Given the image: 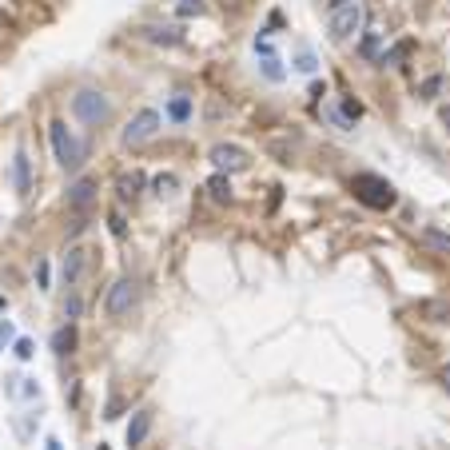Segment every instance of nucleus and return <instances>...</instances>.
Masks as SVG:
<instances>
[{
    "mask_svg": "<svg viewBox=\"0 0 450 450\" xmlns=\"http://www.w3.org/2000/svg\"><path fill=\"white\" fill-rule=\"evenodd\" d=\"M363 25H366V4L363 0H335L331 4V20H327V28H331V40H351L355 32H363Z\"/></svg>",
    "mask_w": 450,
    "mask_h": 450,
    "instance_id": "2",
    "label": "nucleus"
},
{
    "mask_svg": "<svg viewBox=\"0 0 450 450\" xmlns=\"http://www.w3.org/2000/svg\"><path fill=\"white\" fill-rule=\"evenodd\" d=\"M442 84H446L442 76H426L423 84H418V100H435L438 92H442Z\"/></svg>",
    "mask_w": 450,
    "mask_h": 450,
    "instance_id": "22",
    "label": "nucleus"
},
{
    "mask_svg": "<svg viewBox=\"0 0 450 450\" xmlns=\"http://www.w3.org/2000/svg\"><path fill=\"white\" fill-rule=\"evenodd\" d=\"M168 116H171V120H187V116H192V100H187V96H176V100H171V104H168Z\"/></svg>",
    "mask_w": 450,
    "mask_h": 450,
    "instance_id": "21",
    "label": "nucleus"
},
{
    "mask_svg": "<svg viewBox=\"0 0 450 450\" xmlns=\"http://www.w3.org/2000/svg\"><path fill=\"white\" fill-rule=\"evenodd\" d=\"M442 120H446V128H450V108H446V112H442Z\"/></svg>",
    "mask_w": 450,
    "mask_h": 450,
    "instance_id": "34",
    "label": "nucleus"
},
{
    "mask_svg": "<svg viewBox=\"0 0 450 450\" xmlns=\"http://www.w3.org/2000/svg\"><path fill=\"white\" fill-rule=\"evenodd\" d=\"M44 446H48V450H60V442H56V438H48V442H44Z\"/></svg>",
    "mask_w": 450,
    "mask_h": 450,
    "instance_id": "33",
    "label": "nucleus"
},
{
    "mask_svg": "<svg viewBox=\"0 0 450 450\" xmlns=\"http://www.w3.org/2000/svg\"><path fill=\"white\" fill-rule=\"evenodd\" d=\"M343 116H347V120H359V116H363V108H359L355 100H343Z\"/></svg>",
    "mask_w": 450,
    "mask_h": 450,
    "instance_id": "28",
    "label": "nucleus"
},
{
    "mask_svg": "<svg viewBox=\"0 0 450 450\" xmlns=\"http://www.w3.org/2000/svg\"><path fill=\"white\" fill-rule=\"evenodd\" d=\"M207 192H211V199H216V204H232V180H227L223 171H216V176L207 180Z\"/></svg>",
    "mask_w": 450,
    "mask_h": 450,
    "instance_id": "16",
    "label": "nucleus"
},
{
    "mask_svg": "<svg viewBox=\"0 0 450 450\" xmlns=\"http://www.w3.org/2000/svg\"><path fill=\"white\" fill-rule=\"evenodd\" d=\"M152 187H156V195H176L180 180H176V176H156V183H152Z\"/></svg>",
    "mask_w": 450,
    "mask_h": 450,
    "instance_id": "24",
    "label": "nucleus"
},
{
    "mask_svg": "<svg viewBox=\"0 0 450 450\" xmlns=\"http://www.w3.org/2000/svg\"><path fill=\"white\" fill-rule=\"evenodd\" d=\"M223 4H244V0H223Z\"/></svg>",
    "mask_w": 450,
    "mask_h": 450,
    "instance_id": "35",
    "label": "nucleus"
},
{
    "mask_svg": "<svg viewBox=\"0 0 450 450\" xmlns=\"http://www.w3.org/2000/svg\"><path fill=\"white\" fill-rule=\"evenodd\" d=\"M8 343H13V323H8V319H0V351H4Z\"/></svg>",
    "mask_w": 450,
    "mask_h": 450,
    "instance_id": "27",
    "label": "nucleus"
},
{
    "mask_svg": "<svg viewBox=\"0 0 450 450\" xmlns=\"http://www.w3.org/2000/svg\"><path fill=\"white\" fill-rule=\"evenodd\" d=\"M135 299H140V287H135L132 279H116L108 287V295H104V315H108V319H124L135 307Z\"/></svg>",
    "mask_w": 450,
    "mask_h": 450,
    "instance_id": "6",
    "label": "nucleus"
},
{
    "mask_svg": "<svg viewBox=\"0 0 450 450\" xmlns=\"http://www.w3.org/2000/svg\"><path fill=\"white\" fill-rule=\"evenodd\" d=\"M351 192L359 204L375 207V211H390V207L399 204V192H395V183L383 180V176H371V171H359L351 180Z\"/></svg>",
    "mask_w": 450,
    "mask_h": 450,
    "instance_id": "1",
    "label": "nucleus"
},
{
    "mask_svg": "<svg viewBox=\"0 0 450 450\" xmlns=\"http://www.w3.org/2000/svg\"><path fill=\"white\" fill-rule=\"evenodd\" d=\"M147 430H152V411H135L132 423H128V446L135 450L147 438Z\"/></svg>",
    "mask_w": 450,
    "mask_h": 450,
    "instance_id": "11",
    "label": "nucleus"
},
{
    "mask_svg": "<svg viewBox=\"0 0 450 450\" xmlns=\"http://www.w3.org/2000/svg\"><path fill=\"white\" fill-rule=\"evenodd\" d=\"M418 239H423L426 251H435V256H446L450 259V235L446 232H438V227H423V235H418Z\"/></svg>",
    "mask_w": 450,
    "mask_h": 450,
    "instance_id": "13",
    "label": "nucleus"
},
{
    "mask_svg": "<svg viewBox=\"0 0 450 450\" xmlns=\"http://www.w3.org/2000/svg\"><path fill=\"white\" fill-rule=\"evenodd\" d=\"M84 267H88V251H84V247H68L64 267H60L64 287H76V283H80V275H84Z\"/></svg>",
    "mask_w": 450,
    "mask_h": 450,
    "instance_id": "9",
    "label": "nucleus"
},
{
    "mask_svg": "<svg viewBox=\"0 0 450 450\" xmlns=\"http://www.w3.org/2000/svg\"><path fill=\"white\" fill-rule=\"evenodd\" d=\"M116 192H120V199L128 204V199H135V195L144 192V171H128V176H120V183H116Z\"/></svg>",
    "mask_w": 450,
    "mask_h": 450,
    "instance_id": "14",
    "label": "nucleus"
},
{
    "mask_svg": "<svg viewBox=\"0 0 450 450\" xmlns=\"http://www.w3.org/2000/svg\"><path fill=\"white\" fill-rule=\"evenodd\" d=\"M176 13H180V16H204L207 4H204V0H180V4H176Z\"/></svg>",
    "mask_w": 450,
    "mask_h": 450,
    "instance_id": "23",
    "label": "nucleus"
},
{
    "mask_svg": "<svg viewBox=\"0 0 450 450\" xmlns=\"http://www.w3.org/2000/svg\"><path fill=\"white\" fill-rule=\"evenodd\" d=\"M207 159H211V164H216V168L223 171V176H232V171H247V168H251V156H247L244 147H235V144H216Z\"/></svg>",
    "mask_w": 450,
    "mask_h": 450,
    "instance_id": "7",
    "label": "nucleus"
},
{
    "mask_svg": "<svg viewBox=\"0 0 450 450\" xmlns=\"http://www.w3.org/2000/svg\"><path fill=\"white\" fill-rule=\"evenodd\" d=\"M263 76H267V80H283V68H279V60H263Z\"/></svg>",
    "mask_w": 450,
    "mask_h": 450,
    "instance_id": "26",
    "label": "nucleus"
},
{
    "mask_svg": "<svg viewBox=\"0 0 450 450\" xmlns=\"http://www.w3.org/2000/svg\"><path fill=\"white\" fill-rule=\"evenodd\" d=\"M414 311H418L423 319H430V323H450V303L446 299H423Z\"/></svg>",
    "mask_w": 450,
    "mask_h": 450,
    "instance_id": "12",
    "label": "nucleus"
},
{
    "mask_svg": "<svg viewBox=\"0 0 450 450\" xmlns=\"http://www.w3.org/2000/svg\"><path fill=\"white\" fill-rule=\"evenodd\" d=\"M52 351L56 355H72L76 351V323H64V327L52 335Z\"/></svg>",
    "mask_w": 450,
    "mask_h": 450,
    "instance_id": "15",
    "label": "nucleus"
},
{
    "mask_svg": "<svg viewBox=\"0 0 450 450\" xmlns=\"http://www.w3.org/2000/svg\"><path fill=\"white\" fill-rule=\"evenodd\" d=\"M88 227V216H72V223H68V235H80Z\"/></svg>",
    "mask_w": 450,
    "mask_h": 450,
    "instance_id": "29",
    "label": "nucleus"
},
{
    "mask_svg": "<svg viewBox=\"0 0 450 450\" xmlns=\"http://www.w3.org/2000/svg\"><path fill=\"white\" fill-rule=\"evenodd\" d=\"M32 355H37V343H32V339H16V359H25V363H28Z\"/></svg>",
    "mask_w": 450,
    "mask_h": 450,
    "instance_id": "25",
    "label": "nucleus"
},
{
    "mask_svg": "<svg viewBox=\"0 0 450 450\" xmlns=\"http://www.w3.org/2000/svg\"><path fill=\"white\" fill-rule=\"evenodd\" d=\"M359 56H363V60H378V64H383V37H378V32H366V37L359 40Z\"/></svg>",
    "mask_w": 450,
    "mask_h": 450,
    "instance_id": "17",
    "label": "nucleus"
},
{
    "mask_svg": "<svg viewBox=\"0 0 450 450\" xmlns=\"http://www.w3.org/2000/svg\"><path fill=\"white\" fill-rule=\"evenodd\" d=\"M80 311H84V299H80V291H76V287H68V299H64V319H68V323H76V319H80Z\"/></svg>",
    "mask_w": 450,
    "mask_h": 450,
    "instance_id": "20",
    "label": "nucleus"
},
{
    "mask_svg": "<svg viewBox=\"0 0 450 450\" xmlns=\"http://www.w3.org/2000/svg\"><path fill=\"white\" fill-rule=\"evenodd\" d=\"M159 112L156 108H144V112H135L132 120H128V128L120 132V144L124 147H140V144H147V140H156V132H159Z\"/></svg>",
    "mask_w": 450,
    "mask_h": 450,
    "instance_id": "4",
    "label": "nucleus"
},
{
    "mask_svg": "<svg viewBox=\"0 0 450 450\" xmlns=\"http://www.w3.org/2000/svg\"><path fill=\"white\" fill-rule=\"evenodd\" d=\"M414 52V44L411 40H402V44H395L390 52H383V64H390V68H402V60Z\"/></svg>",
    "mask_w": 450,
    "mask_h": 450,
    "instance_id": "19",
    "label": "nucleus"
},
{
    "mask_svg": "<svg viewBox=\"0 0 450 450\" xmlns=\"http://www.w3.org/2000/svg\"><path fill=\"white\" fill-rule=\"evenodd\" d=\"M13 168H16V192H28V187H32V176H28V156L25 152H16Z\"/></svg>",
    "mask_w": 450,
    "mask_h": 450,
    "instance_id": "18",
    "label": "nucleus"
},
{
    "mask_svg": "<svg viewBox=\"0 0 450 450\" xmlns=\"http://www.w3.org/2000/svg\"><path fill=\"white\" fill-rule=\"evenodd\" d=\"M37 279H40V287H48V263H44V259L37 263Z\"/></svg>",
    "mask_w": 450,
    "mask_h": 450,
    "instance_id": "31",
    "label": "nucleus"
},
{
    "mask_svg": "<svg viewBox=\"0 0 450 450\" xmlns=\"http://www.w3.org/2000/svg\"><path fill=\"white\" fill-rule=\"evenodd\" d=\"M92 204H96V180H76L72 187H68V211L72 216H88L92 211Z\"/></svg>",
    "mask_w": 450,
    "mask_h": 450,
    "instance_id": "8",
    "label": "nucleus"
},
{
    "mask_svg": "<svg viewBox=\"0 0 450 450\" xmlns=\"http://www.w3.org/2000/svg\"><path fill=\"white\" fill-rule=\"evenodd\" d=\"M299 72H315V56H311V52L299 56Z\"/></svg>",
    "mask_w": 450,
    "mask_h": 450,
    "instance_id": "30",
    "label": "nucleus"
},
{
    "mask_svg": "<svg viewBox=\"0 0 450 450\" xmlns=\"http://www.w3.org/2000/svg\"><path fill=\"white\" fill-rule=\"evenodd\" d=\"M100 450H108V446H100Z\"/></svg>",
    "mask_w": 450,
    "mask_h": 450,
    "instance_id": "36",
    "label": "nucleus"
},
{
    "mask_svg": "<svg viewBox=\"0 0 450 450\" xmlns=\"http://www.w3.org/2000/svg\"><path fill=\"white\" fill-rule=\"evenodd\" d=\"M144 40L176 48V44H183V28H176V25H147V28H144Z\"/></svg>",
    "mask_w": 450,
    "mask_h": 450,
    "instance_id": "10",
    "label": "nucleus"
},
{
    "mask_svg": "<svg viewBox=\"0 0 450 450\" xmlns=\"http://www.w3.org/2000/svg\"><path fill=\"white\" fill-rule=\"evenodd\" d=\"M442 387H446V390H450V363H446V366H442Z\"/></svg>",
    "mask_w": 450,
    "mask_h": 450,
    "instance_id": "32",
    "label": "nucleus"
},
{
    "mask_svg": "<svg viewBox=\"0 0 450 450\" xmlns=\"http://www.w3.org/2000/svg\"><path fill=\"white\" fill-rule=\"evenodd\" d=\"M72 112H76V120H84V124H104L108 120V96L104 92H96V88H84V92H76L72 96Z\"/></svg>",
    "mask_w": 450,
    "mask_h": 450,
    "instance_id": "5",
    "label": "nucleus"
},
{
    "mask_svg": "<svg viewBox=\"0 0 450 450\" xmlns=\"http://www.w3.org/2000/svg\"><path fill=\"white\" fill-rule=\"evenodd\" d=\"M48 140H52V152H56V159H60L64 171H80L88 159V147L84 140H76L72 132H68V124L64 120H52L48 124Z\"/></svg>",
    "mask_w": 450,
    "mask_h": 450,
    "instance_id": "3",
    "label": "nucleus"
}]
</instances>
